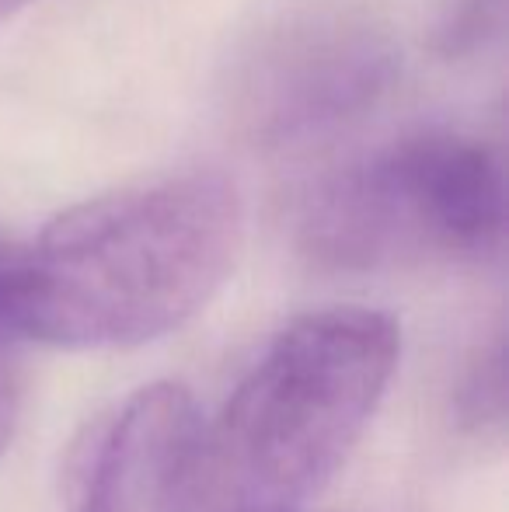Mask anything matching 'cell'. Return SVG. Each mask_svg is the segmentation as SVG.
<instances>
[{
	"mask_svg": "<svg viewBox=\"0 0 509 512\" xmlns=\"http://www.w3.org/2000/svg\"><path fill=\"white\" fill-rule=\"evenodd\" d=\"M28 0H0V21L4 18H11L14 11H18V7H25Z\"/></svg>",
	"mask_w": 509,
	"mask_h": 512,
	"instance_id": "obj_7",
	"label": "cell"
},
{
	"mask_svg": "<svg viewBox=\"0 0 509 512\" xmlns=\"http://www.w3.org/2000/svg\"><path fill=\"white\" fill-rule=\"evenodd\" d=\"M398 359L401 328L384 310L293 317L203 425L192 512L307 506L346 467Z\"/></svg>",
	"mask_w": 509,
	"mask_h": 512,
	"instance_id": "obj_2",
	"label": "cell"
},
{
	"mask_svg": "<svg viewBox=\"0 0 509 512\" xmlns=\"http://www.w3.org/2000/svg\"><path fill=\"white\" fill-rule=\"evenodd\" d=\"M272 512H314V509H307V506H297V509H272Z\"/></svg>",
	"mask_w": 509,
	"mask_h": 512,
	"instance_id": "obj_8",
	"label": "cell"
},
{
	"mask_svg": "<svg viewBox=\"0 0 509 512\" xmlns=\"http://www.w3.org/2000/svg\"><path fill=\"white\" fill-rule=\"evenodd\" d=\"M203 425L189 387L133 391L74 450L70 512H192Z\"/></svg>",
	"mask_w": 509,
	"mask_h": 512,
	"instance_id": "obj_5",
	"label": "cell"
},
{
	"mask_svg": "<svg viewBox=\"0 0 509 512\" xmlns=\"http://www.w3.org/2000/svg\"><path fill=\"white\" fill-rule=\"evenodd\" d=\"M394 39L367 11L314 4L276 18L231 70V119L255 147L283 150L360 119L394 77Z\"/></svg>",
	"mask_w": 509,
	"mask_h": 512,
	"instance_id": "obj_4",
	"label": "cell"
},
{
	"mask_svg": "<svg viewBox=\"0 0 509 512\" xmlns=\"http://www.w3.org/2000/svg\"><path fill=\"white\" fill-rule=\"evenodd\" d=\"M499 154L454 129L415 133L349 164L307 199L300 248L321 269L377 272L499 255Z\"/></svg>",
	"mask_w": 509,
	"mask_h": 512,
	"instance_id": "obj_3",
	"label": "cell"
},
{
	"mask_svg": "<svg viewBox=\"0 0 509 512\" xmlns=\"http://www.w3.org/2000/svg\"><path fill=\"white\" fill-rule=\"evenodd\" d=\"M245 237L220 175H175L63 209L7 248V293L28 342L136 349L182 328L227 283Z\"/></svg>",
	"mask_w": 509,
	"mask_h": 512,
	"instance_id": "obj_1",
	"label": "cell"
},
{
	"mask_svg": "<svg viewBox=\"0 0 509 512\" xmlns=\"http://www.w3.org/2000/svg\"><path fill=\"white\" fill-rule=\"evenodd\" d=\"M7 248L11 241L0 237V457L11 446L14 429L21 418V398H25V331L11 307L7 293Z\"/></svg>",
	"mask_w": 509,
	"mask_h": 512,
	"instance_id": "obj_6",
	"label": "cell"
}]
</instances>
